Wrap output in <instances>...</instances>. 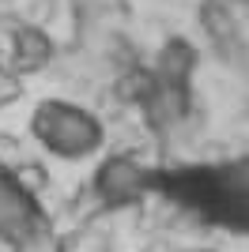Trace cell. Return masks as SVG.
Listing matches in <instances>:
<instances>
[{
	"instance_id": "obj_1",
	"label": "cell",
	"mask_w": 249,
	"mask_h": 252,
	"mask_svg": "<svg viewBox=\"0 0 249 252\" xmlns=\"http://www.w3.org/2000/svg\"><path fill=\"white\" fill-rule=\"evenodd\" d=\"M31 136L38 139V147L45 155L80 162V158H91L94 151H102L106 128L91 109L49 98V102H38V109L31 113Z\"/></svg>"
},
{
	"instance_id": "obj_2",
	"label": "cell",
	"mask_w": 249,
	"mask_h": 252,
	"mask_svg": "<svg viewBox=\"0 0 249 252\" xmlns=\"http://www.w3.org/2000/svg\"><path fill=\"white\" fill-rule=\"evenodd\" d=\"M155 169H147L136 155H110L94 173V192L106 207H128L151 189Z\"/></svg>"
},
{
	"instance_id": "obj_3",
	"label": "cell",
	"mask_w": 249,
	"mask_h": 252,
	"mask_svg": "<svg viewBox=\"0 0 249 252\" xmlns=\"http://www.w3.org/2000/svg\"><path fill=\"white\" fill-rule=\"evenodd\" d=\"M38 230H49L38 200L11 181L8 169H0V241L19 245Z\"/></svg>"
},
{
	"instance_id": "obj_4",
	"label": "cell",
	"mask_w": 249,
	"mask_h": 252,
	"mask_svg": "<svg viewBox=\"0 0 249 252\" xmlns=\"http://www.w3.org/2000/svg\"><path fill=\"white\" fill-rule=\"evenodd\" d=\"M200 27H204L211 45H215L227 61L230 57H242V49H246L242 27H238V15H234V8H230L227 0H204V4H200Z\"/></svg>"
},
{
	"instance_id": "obj_5",
	"label": "cell",
	"mask_w": 249,
	"mask_h": 252,
	"mask_svg": "<svg viewBox=\"0 0 249 252\" xmlns=\"http://www.w3.org/2000/svg\"><path fill=\"white\" fill-rule=\"evenodd\" d=\"M193 68H197V45L189 38H170L155 57V79L159 87H185L193 83Z\"/></svg>"
},
{
	"instance_id": "obj_6",
	"label": "cell",
	"mask_w": 249,
	"mask_h": 252,
	"mask_svg": "<svg viewBox=\"0 0 249 252\" xmlns=\"http://www.w3.org/2000/svg\"><path fill=\"white\" fill-rule=\"evenodd\" d=\"M53 38L42 27H15L11 31V68L15 72H38L53 61Z\"/></svg>"
},
{
	"instance_id": "obj_7",
	"label": "cell",
	"mask_w": 249,
	"mask_h": 252,
	"mask_svg": "<svg viewBox=\"0 0 249 252\" xmlns=\"http://www.w3.org/2000/svg\"><path fill=\"white\" fill-rule=\"evenodd\" d=\"M114 94H117V102H124V105L147 109L151 98L159 94V79H155L151 68H144V64H128V68H121V75H117Z\"/></svg>"
},
{
	"instance_id": "obj_8",
	"label": "cell",
	"mask_w": 249,
	"mask_h": 252,
	"mask_svg": "<svg viewBox=\"0 0 249 252\" xmlns=\"http://www.w3.org/2000/svg\"><path fill=\"white\" fill-rule=\"evenodd\" d=\"M227 4H249V0H227Z\"/></svg>"
}]
</instances>
